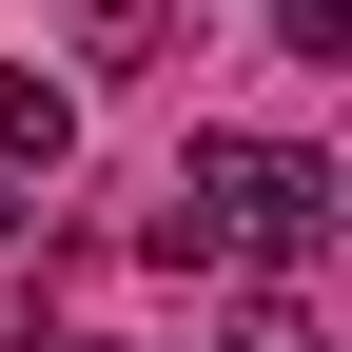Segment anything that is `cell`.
<instances>
[{"mask_svg": "<svg viewBox=\"0 0 352 352\" xmlns=\"http://www.w3.org/2000/svg\"><path fill=\"white\" fill-rule=\"evenodd\" d=\"M78 157V98H59V78H20V59H0V176H59Z\"/></svg>", "mask_w": 352, "mask_h": 352, "instance_id": "1", "label": "cell"}, {"mask_svg": "<svg viewBox=\"0 0 352 352\" xmlns=\"http://www.w3.org/2000/svg\"><path fill=\"white\" fill-rule=\"evenodd\" d=\"M176 20H196V0H98V20H78V59H98V78H157Z\"/></svg>", "mask_w": 352, "mask_h": 352, "instance_id": "2", "label": "cell"}, {"mask_svg": "<svg viewBox=\"0 0 352 352\" xmlns=\"http://www.w3.org/2000/svg\"><path fill=\"white\" fill-rule=\"evenodd\" d=\"M196 352H314V314H294V294H254L235 333H196Z\"/></svg>", "mask_w": 352, "mask_h": 352, "instance_id": "3", "label": "cell"}, {"mask_svg": "<svg viewBox=\"0 0 352 352\" xmlns=\"http://www.w3.org/2000/svg\"><path fill=\"white\" fill-rule=\"evenodd\" d=\"M0 254H20V196H0Z\"/></svg>", "mask_w": 352, "mask_h": 352, "instance_id": "4", "label": "cell"}]
</instances>
